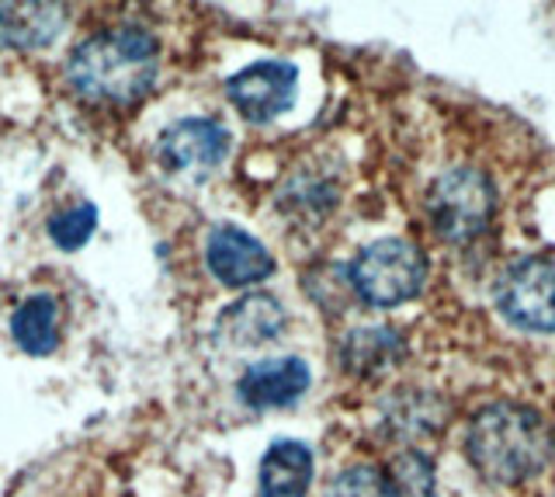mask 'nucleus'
<instances>
[{"instance_id":"f257e3e1","label":"nucleus","mask_w":555,"mask_h":497,"mask_svg":"<svg viewBox=\"0 0 555 497\" xmlns=\"http://www.w3.org/2000/svg\"><path fill=\"white\" fill-rule=\"evenodd\" d=\"M160 77V42L139 25H118L83 39L66 60V84L94 109H132Z\"/></svg>"},{"instance_id":"f03ea898","label":"nucleus","mask_w":555,"mask_h":497,"mask_svg":"<svg viewBox=\"0 0 555 497\" xmlns=\"http://www.w3.org/2000/svg\"><path fill=\"white\" fill-rule=\"evenodd\" d=\"M468 462L490 484H525L542 473L555 456L552 424L525 404H490L468 421L465 435Z\"/></svg>"},{"instance_id":"7ed1b4c3","label":"nucleus","mask_w":555,"mask_h":497,"mask_svg":"<svg viewBox=\"0 0 555 497\" xmlns=\"http://www.w3.org/2000/svg\"><path fill=\"white\" fill-rule=\"evenodd\" d=\"M347 282H351V296L361 303L375 310H392L421 296L427 282V258L410 240L386 237L354 254V262L347 265Z\"/></svg>"},{"instance_id":"20e7f679","label":"nucleus","mask_w":555,"mask_h":497,"mask_svg":"<svg viewBox=\"0 0 555 497\" xmlns=\"http://www.w3.org/2000/svg\"><path fill=\"white\" fill-rule=\"evenodd\" d=\"M430 227L448 244H473L493 227L496 188L479 167H451L427 192Z\"/></svg>"},{"instance_id":"39448f33","label":"nucleus","mask_w":555,"mask_h":497,"mask_svg":"<svg viewBox=\"0 0 555 497\" xmlns=\"http://www.w3.org/2000/svg\"><path fill=\"white\" fill-rule=\"evenodd\" d=\"M500 317L531 334H555V258H517L493 289Z\"/></svg>"},{"instance_id":"423d86ee","label":"nucleus","mask_w":555,"mask_h":497,"mask_svg":"<svg viewBox=\"0 0 555 497\" xmlns=\"http://www.w3.org/2000/svg\"><path fill=\"white\" fill-rule=\"evenodd\" d=\"M225 157H230V129L216 123V118H181V123L167 126L160 140H156V161L164 164V170L184 181L212 178Z\"/></svg>"},{"instance_id":"0eeeda50","label":"nucleus","mask_w":555,"mask_h":497,"mask_svg":"<svg viewBox=\"0 0 555 497\" xmlns=\"http://www.w3.org/2000/svg\"><path fill=\"white\" fill-rule=\"evenodd\" d=\"M299 94V71L288 60H257L243 66L240 74L225 80V98L230 105L247 118V123H274L295 105Z\"/></svg>"},{"instance_id":"6e6552de","label":"nucleus","mask_w":555,"mask_h":497,"mask_svg":"<svg viewBox=\"0 0 555 497\" xmlns=\"http://www.w3.org/2000/svg\"><path fill=\"white\" fill-rule=\"evenodd\" d=\"M205 268L230 289H250L274 276V254L247 230L219 222L205 237Z\"/></svg>"},{"instance_id":"1a4fd4ad","label":"nucleus","mask_w":555,"mask_h":497,"mask_svg":"<svg viewBox=\"0 0 555 497\" xmlns=\"http://www.w3.org/2000/svg\"><path fill=\"white\" fill-rule=\"evenodd\" d=\"M312 383V372L299 355H278L260 358L247 366V372L236 380V397L250 410H274L299 404Z\"/></svg>"},{"instance_id":"9d476101","label":"nucleus","mask_w":555,"mask_h":497,"mask_svg":"<svg viewBox=\"0 0 555 497\" xmlns=\"http://www.w3.org/2000/svg\"><path fill=\"white\" fill-rule=\"evenodd\" d=\"M66 22V0H0V49H46L63 36Z\"/></svg>"},{"instance_id":"9b49d317","label":"nucleus","mask_w":555,"mask_h":497,"mask_svg":"<svg viewBox=\"0 0 555 497\" xmlns=\"http://www.w3.org/2000/svg\"><path fill=\"white\" fill-rule=\"evenodd\" d=\"M288 323L285 306L268 293H250L230 303L216 320V337L230 348H260L282 337Z\"/></svg>"},{"instance_id":"f8f14e48","label":"nucleus","mask_w":555,"mask_h":497,"mask_svg":"<svg viewBox=\"0 0 555 497\" xmlns=\"http://www.w3.org/2000/svg\"><path fill=\"white\" fill-rule=\"evenodd\" d=\"M312 487V449L299 438H278L260 456V497H306Z\"/></svg>"},{"instance_id":"ddd939ff","label":"nucleus","mask_w":555,"mask_h":497,"mask_svg":"<svg viewBox=\"0 0 555 497\" xmlns=\"http://www.w3.org/2000/svg\"><path fill=\"white\" fill-rule=\"evenodd\" d=\"M403 355L406 341L392 328H354L337 348L340 369L347 375H358V380H372V375L389 372L392 366L403 362Z\"/></svg>"},{"instance_id":"4468645a","label":"nucleus","mask_w":555,"mask_h":497,"mask_svg":"<svg viewBox=\"0 0 555 497\" xmlns=\"http://www.w3.org/2000/svg\"><path fill=\"white\" fill-rule=\"evenodd\" d=\"M11 337L14 345L31 358H46L60 348V306L52 296L35 293L11 314Z\"/></svg>"},{"instance_id":"2eb2a0df","label":"nucleus","mask_w":555,"mask_h":497,"mask_svg":"<svg viewBox=\"0 0 555 497\" xmlns=\"http://www.w3.org/2000/svg\"><path fill=\"white\" fill-rule=\"evenodd\" d=\"M386 476V497H441L438 490V473L427 453H403L392 459Z\"/></svg>"},{"instance_id":"dca6fc26","label":"nucleus","mask_w":555,"mask_h":497,"mask_svg":"<svg viewBox=\"0 0 555 497\" xmlns=\"http://www.w3.org/2000/svg\"><path fill=\"white\" fill-rule=\"evenodd\" d=\"M94 230H98V205L91 202L69 205V209L49 219V240L60 251H80L94 237Z\"/></svg>"},{"instance_id":"f3484780","label":"nucleus","mask_w":555,"mask_h":497,"mask_svg":"<svg viewBox=\"0 0 555 497\" xmlns=\"http://www.w3.org/2000/svg\"><path fill=\"white\" fill-rule=\"evenodd\" d=\"M438 418H441L438 400H434L430 393H403V397H396L389 404V415H386L392 432H399V435L430 432V428L438 424Z\"/></svg>"},{"instance_id":"a211bd4d","label":"nucleus","mask_w":555,"mask_h":497,"mask_svg":"<svg viewBox=\"0 0 555 497\" xmlns=\"http://www.w3.org/2000/svg\"><path fill=\"white\" fill-rule=\"evenodd\" d=\"M326 497H386V476L369 467V462H358V467H347L337 473Z\"/></svg>"}]
</instances>
